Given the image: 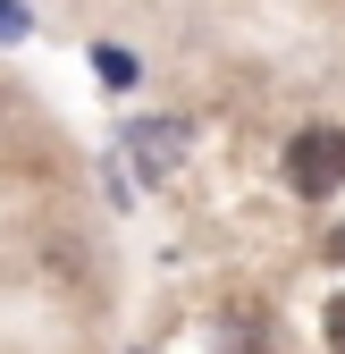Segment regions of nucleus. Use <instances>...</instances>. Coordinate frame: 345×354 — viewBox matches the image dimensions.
<instances>
[{
	"mask_svg": "<svg viewBox=\"0 0 345 354\" xmlns=\"http://www.w3.org/2000/svg\"><path fill=\"white\" fill-rule=\"evenodd\" d=\"M320 337H328V354H345V295H328V313H320Z\"/></svg>",
	"mask_w": 345,
	"mask_h": 354,
	"instance_id": "obj_3",
	"label": "nucleus"
},
{
	"mask_svg": "<svg viewBox=\"0 0 345 354\" xmlns=\"http://www.w3.org/2000/svg\"><path fill=\"white\" fill-rule=\"evenodd\" d=\"M26 34V9H17V0H0V42H17Z\"/></svg>",
	"mask_w": 345,
	"mask_h": 354,
	"instance_id": "obj_4",
	"label": "nucleus"
},
{
	"mask_svg": "<svg viewBox=\"0 0 345 354\" xmlns=\"http://www.w3.org/2000/svg\"><path fill=\"white\" fill-rule=\"evenodd\" d=\"M278 169H286V186L304 194V203H328L345 186V127H295Z\"/></svg>",
	"mask_w": 345,
	"mask_h": 354,
	"instance_id": "obj_1",
	"label": "nucleus"
},
{
	"mask_svg": "<svg viewBox=\"0 0 345 354\" xmlns=\"http://www.w3.org/2000/svg\"><path fill=\"white\" fill-rule=\"evenodd\" d=\"M328 253H337V261H345V228H337V236H328Z\"/></svg>",
	"mask_w": 345,
	"mask_h": 354,
	"instance_id": "obj_5",
	"label": "nucleus"
},
{
	"mask_svg": "<svg viewBox=\"0 0 345 354\" xmlns=\"http://www.w3.org/2000/svg\"><path fill=\"white\" fill-rule=\"evenodd\" d=\"M135 152H144L152 169H168V160L186 152V127H144V136H135Z\"/></svg>",
	"mask_w": 345,
	"mask_h": 354,
	"instance_id": "obj_2",
	"label": "nucleus"
}]
</instances>
